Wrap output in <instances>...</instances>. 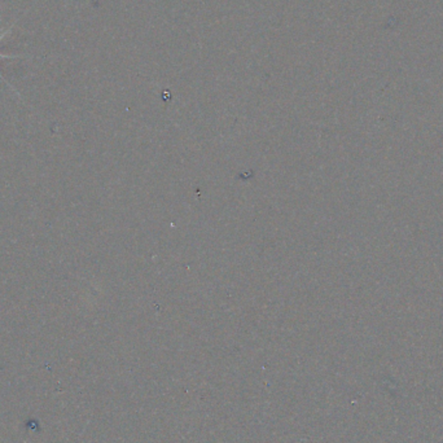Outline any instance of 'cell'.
I'll list each match as a JSON object with an SVG mask.
<instances>
[{"label":"cell","instance_id":"cell-1","mask_svg":"<svg viewBox=\"0 0 443 443\" xmlns=\"http://www.w3.org/2000/svg\"><path fill=\"white\" fill-rule=\"evenodd\" d=\"M11 29H9V30H6V32H4L3 34H0V40L3 39V38L6 37V35L8 34L9 32H11ZM16 57H20V56H12V54H2V53H0V59H16ZM0 78H2V79L4 80V77H3V75H2V74H0Z\"/></svg>","mask_w":443,"mask_h":443}]
</instances>
